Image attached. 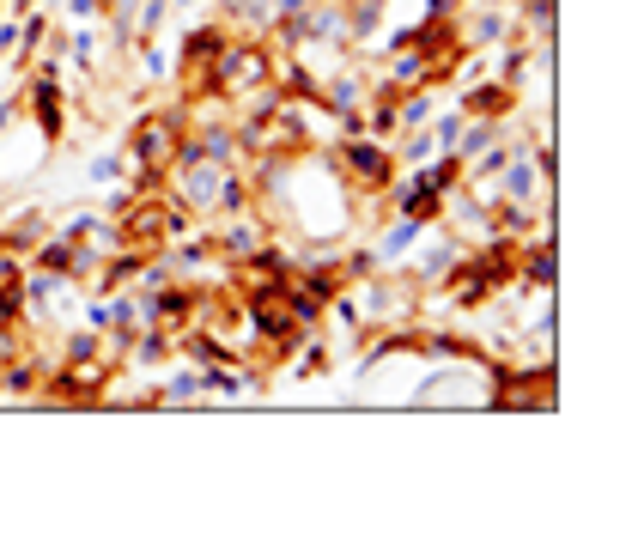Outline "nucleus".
<instances>
[{
  "instance_id": "9",
  "label": "nucleus",
  "mask_w": 632,
  "mask_h": 535,
  "mask_svg": "<svg viewBox=\"0 0 632 535\" xmlns=\"http://www.w3.org/2000/svg\"><path fill=\"white\" fill-rule=\"evenodd\" d=\"M86 177H92L98 189L122 183V177H128V152H92V159H86Z\"/></svg>"
},
{
  "instance_id": "1",
  "label": "nucleus",
  "mask_w": 632,
  "mask_h": 535,
  "mask_svg": "<svg viewBox=\"0 0 632 535\" xmlns=\"http://www.w3.org/2000/svg\"><path fill=\"white\" fill-rule=\"evenodd\" d=\"M329 165L341 171V183L359 195V201H377L389 183H395V152H389V140H377V134H335L329 146Z\"/></svg>"
},
{
  "instance_id": "8",
  "label": "nucleus",
  "mask_w": 632,
  "mask_h": 535,
  "mask_svg": "<svg viewBox=\"0 0 632 535\" xmlns=\"http://www.w3.org/2000/svg\"><path fill=\"white\" fill-rule=\"evenodd\" d=\"M0 329H31V311H25L19 280H0Z\"/></svg>"
},
{
  "instance_id": "10",
  "label": "nucleus",
  "mask_w": 632,
  "mask_h": 535,
  "mask_svg": "<svg viewBox=\"0 0 632 535\" xmlns=\"http://www.w3.org/2000/svg\"><path fill=\"white\" fill-rule=\"evenodd\" d=\"M19 116H25V98H19V92H13V98H7V104H0V134H7V128H13V122H19Z\"/></svg>"
},
{
  "instance_id": "11",
  "label": "nucleus",
  "mask_w": 632,
  "mask_h": 535,
  "mask_svg": "<svg viewBox=\"0 0 632 535\" xmlns=\"http://www.w3.org/2000/svg\"><path fill=\"white\" fill-rule=\"evenodd\" d=\"M19 347H25V335H19V329H0V359H13Z\"/></svg>"
},
{
  "instance_id": "4",
  "label": "nucleus",
  "mask_w": 632,
  "mask_h": 535,
  "mask_svg": "<svg viewBox=\"0 0 632 535\" xmlns=\"http://www.w3.org/2000/svg\"><path fill=\"white\" fill-rule=\"evenodd\" d=\"M517 86H505L499 73H487V80H474V86H456V110L474 116V122H511L517 116Z\"/></svg>"
},
{
  "instance_id": "3",
  "label": "nucleus",
  "mask_w": 632,
  "mask_h": 535,
  "mask_svg": "<svg viewBox=\"0 0 632 535\" xmlns=\"http://www.w3.org/2000/svg\"><path fill=\"white\" fill-rule=\"evenodd\" d=\"M444 189L426 177V165H408V171H395V183L383 189V207L389 213H402V219H420V225H438L444 219Z\"/></svg>"
},
{
  "instance_id": "6",
  "label": "nucleus",
  "mask_w": 632,
  "mask_h": 535,
  "mask_svg": "<svg viewBox=\"0 0 632 535\" xmlns=\"http://www.w3.org/2000/svg\"><path fill=\"white\" fill-rule=\"evenodd\" d=\"M49 207H13L7 219H0V250H19V256H31V244L49 232Z\"/></svg>"
},
{
  "instance_id": "2",
  "label": "nucleus",
  "mask_w": 632,
  "mask_h": 535,
  "mask_svg": "<svg viewBox=\"0 0 632 535\" xmlns=\"http://www.w3.org/2000/svg\"><path fill=\"white\" fill-rule=\"evenodd\" d=\"M183 128H189V110H183V104H152V110H140V116L128 122V134H122L128 165L165 171V165H171V146H177Z\"/></svg>"
},
{
  "instance_id": "7",
  "label": "nucleus",
  "mask_w": 632,
  "mask_h": 535,
  "mask_svg": "<svg viewBox=\"0 0 632 535\" xmlns=\"http://www.w3.org/2000/svg\"><path fill=\"white\" fill-rule=\"evenodd\" d=\"M158 402H201V377H195V365H165V377H158Z\"/></svg>"
},
{
  "instance_id": "5",
  "label": "nucleus",
  "mask_w": 632,
  "mask_h": 535,
  "mask_svg": "<svg viewBox=\"0 0 632 535\" xmlns=\"http://www.w3.org/2000/svg\"><path fill=\"white\" fill-rule=\"evenodd\" d=\"M171 359H177V335H171V329H158V323H140L134 347L122 353V365H134V371H165Z\"/></svg>"
}]
</instances>
